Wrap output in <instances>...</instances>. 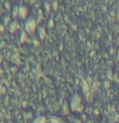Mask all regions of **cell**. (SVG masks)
<instances>
[{
    "label": "cell",
    "mask_w": 119,
    "mask_h": 123,
    "mask_svg": "<svg viewBox=\"0 0 119 123\" xmlns=\"http://www.w3.org/2000/svg\"><path fill=\"white\" fill-rule=\"evenodd\" d=\"M80 103H81V98H80L79 95L75 93L74 96H73V98H72V103H71L72 110H73V111H81V110H83V107H81Z\"/></svg>",
    "instance_id": "1"
},
{
    "label": "cell",
    "mask_w": 119,
    "mask_h": 123,
    "mask_svg": "<svg viewBox=\"0 0 119 123\" xmlns=\"http://www.w3.org/2000/svg\"><path fill=\"white\" fill-rule=\"evenodd\" d=\"M26 31L28 32V33H33L34 30H35V27H37V23L33 20V19H30L28 21H27V24H26Z\"/></svg>",
    "instance_id": "2"
},
{
    "label": "cell",
    "mask_w": 119,
    "mask_h": 123,
    "mask_svg": "<svg viewBox=\"0 0 119 123\" xmlns=\"http://www.w3.org/2000/svg\"><path fill=\"white\" fill-rule=\"evenodd\" d=\"M33 123H47V120H46V117H43V116H40V117H37Z\"/></svg>",
    "instance_id": "3"
},
{
    "label": "cell",
    "mask_w": 119,
    "mask_h": 123,
    "mask_svg": "<svg viewBox=\"0 0 119 123\" xmlns=\"http://www.w3.org/2000/svg\"><path fill=\"white\" fill-rule=\"evenodd\" d=\"M20 17L21 18H25L26 17V13H27V8L26 7H20Z\"/></svg>",
    "instance_id": "4"
},
{
    "label": "cell",
    "mask_w": 119,
    "mask_h": 123,
    "mask_svg": "<svg viewBox=\"0 0 119 123\" xmlns=\"http://www.w3.org/2000/svg\"><path fill=\"white\" fill-rule=\"evenodd\" d=\"M51 123H65V122H62L60 118H57V117H52V118H51Z\"/></svg>",
    "instance_id": "5"
},
{
    "label": "cell",
    "mask_w": 119,
    "mask_h": 123,
    "mask_svg": "<svg viewBox=\"0 0 119 123\" xmlns=\"http://www.w3.org/2000/svg\"><path fill=\"white\" fill-rule=\"evenodd\" d=\"M64 112H65V114H68V109H67V105H66V103L64 104Z\"/></svg>",
    "instance_id": "6"
},
{
    "label": "cell",
    "mask_w": 119,
    "mask_h": 123,
    "mask_svg": "<svg viewBox=\"0 0 119 123\" xmlns=\"http://www.w3.org/2000/svg\"><path fill=\"white\" fill-rule=\"evenodd\" d=\"M40 37H41V38H44V37H45V34H44V29H41V30H40Z\"/></svg>",
    "instance_id": "7"
},
{
    "label": "cell",
    "mask_w": 119,
    "mask_h": 123,
    "mask_svg": "<svg viewBox=\"0 0 119 123\" xmlns=\"http://www.w3.org/2000/svg\"><path fill=\"white\" fill-rule=\"evenodd\" d=\"M25 117H31V114H25Z\"/></svg>",
    "instance_id": "8"
}]
</instances>
